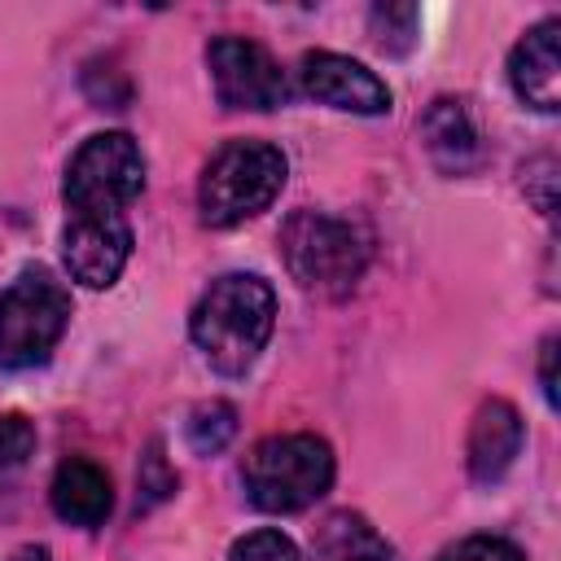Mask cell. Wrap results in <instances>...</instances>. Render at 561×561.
I'll return each mask as SVG.
<instances>
[{"label":"cell","instance_id":"cell-1","mask_svg":"<svg viewBox=\"0 0 561 561\" xmlns=\"http://www.w3.org/2000/svg\"><path fill=\"white\" fill-rule=\"evenodd\" d=\"M276 324V294L254 272H228L210 280L188 316V333L215 373L241 377L267 346Z\"/></svg>","mask_w":561,"mask_h":561},{"label":"cell","instance_id":"cell-2","mask_svg":"<svg viewBox=\"0 0 561 561\" xmlns=\"http://www.w3.org/2000/svg\"><path fill=\"white\" fill-rule=\"evenodd\" d=\"M333 447L320 434H272L241 460V482L254 508L298 513L333 486Z\"/></svg>","mask_w":561,"mask_h":561},{"label":"cell","instance_id":"cell-3","mask_svg":"<svg viewBox=\"0 0 561 561\" xmlns=\"http://www.w3.org/2000/svg\"><path fill=\"white\" fill-rule=\"evenodd\" d=\"M285 153L267 140H228L202 171L197 210L210 228H237L263 215L285 188Z\"/></svg>","mask_w":561,"mask_h":561},{"label":"cell","instance_id":"cell-4","mask_svg":"<svg viewBox=\"0 0 561 561\" xmlns=\"http://www.w3.org/2000/svg\"><path fill=\"white\" fill-rule=\"evenodd\" d=\"M280 250L294 280L324 298L351 294L368 267V232L329 210H294L280 228Z\"/></svg>","mask_w":561,"mask_h":561},{"label":"cell","instance_id":"cell-5","mask_svg":"<svg viewBox=\"0 0 561 561\" xmlns=\"http://www.w3.org/2000/svg\"><path fill=\"white\" fill-rule=\"evenodd\" d=\"M70 324V289L48 267H26L0 294V368H35Z\"/></svg>","mask_w":561,"mask_h":561},{"label":"cell","instance_id":"cell-6","mask_svg":"<svg viewBox=\"0 0 561 561\" xmlns=\"http://www.w3.org/2000/svg\"><path fill=\"white\" fill-rule=\"evenodd\" d=\"M145 188V158L127 131L88 136L66 167V210L70 215H123Z\"/></svg>","mask_w":561,"mask_h":561},{"label":"cell","instance_id":"cell-7","mask_svg":"<svg viewBox=\"0 0 561 561\" xmlns=\"http://www.w3.org/2000/svg\"><path fill=\"white\" fill-rule=\"evenodd\" d=\"M206 66H210L215 96L228 110H276L289 96L280 61L254 39L215 35L206 48Z\"/></svg>","mask_w":561,"mask_h":561},{"label":"cell","instance_id":"cell-8","mask_svg":"<svg viewBox=\"0 0 561 561\" xmlns=\"http://www.w3.org/2000/svg\"><path fill=\"white\" fill-rule=\"evenodd\" d=\"M61 254L70 280H79L83 289H110L131 259L127 215H66Z\"/></svg>","mask_w":561,"mask_h":561},{"label":"cell","instance_id":"cell-9","mask_svg":"<svg viewBox=\"0 0 561 561\" xmlns=\"http://www.w3.org/2000/svg\"><path fill=\"white\" fill-rule=\"evenodd\" d=\"M302 92L320 105L346 110V114H386L390 110V88L359 61L342 53H307L298 66Z\"/></svg>","mask_w":561,"mask_h":561},{"label":"cell","instance_id":"cell-10","mask_svg":"<svg viewBox=\"0 0 561 561\" xmlns=\"http://www.w3.org/2000/svg\"><path fill=\"white\" fill-rule=\"evenodd\" d=\"M508 83L539 114H552L561 105V22L557 18H543L513 44Z\"/></svg>","mask_w":561,"mask_h":561},{"label":"cell","instance_id":"cell-11","mask_svg":"<svg viewBox=\"0 0 561 561\" xmlns=\"http://www.w3.org/2000/svg\"><path fill=\"white\" fill-rule=\"evenodd\" d=\"M522 416L508 399H486L478 412H473V425H469V443H465V465L473 473V482H500L513 460L522 456Z\"/></svg>","mask_w":561,"mask_h":561},{"label":"cell","instance_id":"cell-12","mask_svg":"<svg viewBox=\"0 0 561 561\" xmlns=\"http://www.w3.org/2000/svg\"><path fill=\"white\" fill-rule=\"evenodd\" d=\"M421 140H425L430 162L443 175H469L482 167V140H478L473 114L460 96H438L421 114Z\"/></svg>","mask_w":561,"mask_h":561},{"label":"cell","instance_id":"cell-13","mask_svg":"<svg viewBox=\"0 0 561 561\" xmlns=\"http://www.w3.org/2000/svg\"><path fill=\"white\" fill-rule=\"evenodd\" d=\"M48 500H53V513L70 526H101L114 508V486H110V473L88 460V456H70L57 465L53 473V486H48Z\"/></svg>","mask_w":561,"mask_h":561},{"label":"cell","instance_id":"cell-14","mask_svg":"<svg viewBox=\"0 0 561 561\" xmlns=\"http://www.w3.org/2000/svg\"><path fill=\"white\" fill-rule=\"evenodd\" d=\"M311 561H399V557L359 513H333L316 530Z\"/></svg>","mask_w":561,"mask_h":561},{"label":"cell","instance_id":"cell-15","mask_svg":"<svg viewBox=\"0 0 561 561\" xmlns=\"http://www.w3.org/2000/svg\"><path fill=\"white\" fill-rule=\"evenodd\" d=\"M232 434H237V408L224 403V399L197 403V408L188 412V421H184V438H188V447H193L197 456L224 451V447L232 443Z\"/></svg>","mask_w":561,"mask_h":561},{"label":"cell","instance_id":"cell-16","mask_svg":"<svg viewBox=\"0 0 561 561\" xmlns=\"http://www.w3.org/2000/svg\"><path fill=\"white\" fill-rule=\"evenodd\" d=\"M368 31H373L377 48L408 53L412 48V35H416V4H377L368 13Z\"/></svg>","mask_w":561,"mask_h":561},{"label":"cell","instance_id":"cell-17","mask_svg":"<svg viewBox=\"0 0 561 561\" xmlns=\"http://www.w3.org/2000/svg\"><path fill=\"white\" fill-rule=\"evenodd\" d=\"M136 504L140 508H153L158 500H167L175 491V473L167 469V456H162V443H149L145 460H140V478H136Z\"/></svg>","mask_w":561,"mask_h":561},{"label":"cell","instance_id":"cell-18","mask_svg":"<svg viewBox=\"0 0 561 561\" xmlns=\"http://www.w3.org/2000/svg\"><path fill=\"white\" fill-rule=\"evenodd\" d=\"M228 561H298V548L280 530H250L245 539L232 543Z\"/></svg>","mask_w":561,"mask_h":561},{"label":"cell","instance_id":"cell-19","mask_svg":"<svg viewBox=\"0 0 561 561\" xmlns=\"http://www.w3.org/2000/svg\"><path fill=\"white\" fill-rule=\"evenodd\" d=\"M438 561H526L522 548L513 539H500V535H469L460 543H451Z\"/></svg>","mask_w":561,"mask_h":561},{"label":"cell","instance_id":"cell-20","mask_svg":"<svg viewBox=\"0 0 561 561\" xmlns=\"http://www.w3.org/2000/svg\"><path fill=\"white\" fill-rule=\"evenodd\" d=\"M31 451H35V425L22 412H4L0 416V465L18 469V465H26Z\"/></svg>","mask_w":561,"mask_h":561},{"label":"cell","instance_id":"cell-21","mask_svg":"<svg viewBox=\"0 0 561 561\" xmlns=\"http://www.w3.org/2000/svg\"><path fill=\"white\" fill-rule=\"evenodd\" d=\"M539 390H543L548 408H557V337H543V346H539Z\"/></svg>","mask_w":561,"mask_h":561},{"label":"cell","instance_id":"cell-22","mask_svg":"<svg viewBox=\"0 0 561 561\" xmlns=\"http://www.w3.org/2000/svg\"><path fill=\"white\" fill-rule=\"evenodd\" d=\"M4 561H48V548H44V543H22V548L9 552Z\"/></svg>","mask_w":561,"mask_h":561}]
</instances>
